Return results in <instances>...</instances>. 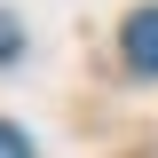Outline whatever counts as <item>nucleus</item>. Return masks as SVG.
<instances>
[{"label":"nucleus","mask_w":158,"mask_h":158,"mask_svg":"<svg viewBox=\"0 0 158 158\" xmlns=\"http://www.w3.org/2000/svg\"><path fill=\"white\" fill-rule=\"evenodd\" d=\"M16 48H24V24H16V16H0V63L16 56Z\"/></svg>","instance_id":"7ed1b4c3"},{"label":"nucleus","mask_w":158,"mask_h":158,"mask_svg":"<svg viewBox=\"0 0 158 158\" xmlns=\"http://www.w3.org/2000/svg\"><path fill=\"white\" fill-rule=\"evenodd\" d=\"M127 63L158 79V8H135L127 16Z\"/></svg>","instance_id":"f257e3e1"},{"label":"nucleus","mask_w":158,"mask_h":158,"mask_svg":"<svg viewBox=\"0 0 158 158\" xmlns=\"http://www.w3.org/2000/svg\"><path fill=\"white\" fill-rule=\"evenodd\" d=\"M0 158H32V135H24V127H8V118H0Z\"/></svg>","instance_id":"f03ea898"}]
</instances>
